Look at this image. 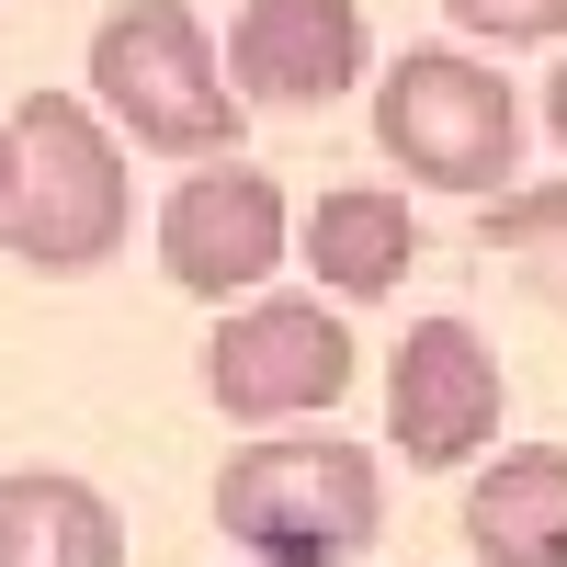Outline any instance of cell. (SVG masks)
<instances>
[{
	"instance_id": "2",
	"label": "cell",
	"mask_w": 567,
	"mask_h": 567,
	"mask_svg": "<svg viewBox=\"0 0 567 567\" xmlns=\"http://www.w3.org/2000/svg\"><path fill=\"white\" fill-rule=\"evenodd\" d=\"M91 103L114 136L159 159H227L239 148V91H227L216 34L182 12V0H125V12L91 23Z\"/></svg>"
},
{
	"instance_id": "10",
	"label": "cell",
	"mask_w": 567,
	"mask_h": 567,
	"mask_svg": "<svg viewBox=\"0 0 567 567\" xmlns=\"http://www.w3.org/2000/svg\"><path fill=\"white\" fill-rule=\"evenodd\" d=\"M0 567H125V523L91 477L23 465L0 477Z\"/></svg>"
},
{
	"instance_id": "1",
	"label": "cell",
	"mask_w": 567,
	"mask_h": 567,
	"mask_svg": "<svg viewBox=\"0 0 567 567\" xmlns=\"http://www.w3.org/2000/svg\"><path fill=\"white\" fill-rule=\"evenodd\" d=\"M216 523L239 556H272V567H352L386 534V465L329 432H272L216 465Z\"/></svg>"
},
{
	"instance_id": "9",
	"label": "cell",
	"mask_w": 567,
	"mask_h": 567,
	"mask_svg": "<svg viewBox=\"0 0 567 567\" xmlns=\"http://www.w3.org/2000/svg\"><path fill=\"white\" fill-rule=\"evenodd\" d=\"M465 545L488 567H567V454L556 443H511L499 465H477Z\"/></svg>"
},
{
	"instance_id": "11",
	"label": "cell",
	"mask_w": 567,
	"mask_h": 567,
	"mask_svg": "<svg viewBox=\"0 0 567 567\" xmlns=\"http://www.w3.org/2000/svg\"><path fill=\"white\" fill-rule=\"evenodd\" d=\"M420 261V216L398 194H363V182H341V194H318L307 216V272L329 284V296H386V284H409Z\"/></svg>"
},
{
	"instance_id": "3",
	"label": "cell",
	"mask_w": 567,
	"mask_h": 567,
	"mask_svg": "<svg viewBox=\"0 0 567 567\" xmlns=\"http://www.w3.org/2000/svg\"><path fill=\"white\" fill-rule=\"evenodd\" d=\"M125 148L114 125L69 103V91H34L12 103V205H0V239H12L23 272H91L125 250Z\"/></svg>"
},
{
	"instance_id": "8",
	"label": "cell",
	"mask_w": 567,
	"mask_h": 567,
	"mask_svg": "<svg viewBox=\"0 0 567 567\" xmlns=\"http://www.w3.org/2000/svg\"><path fill=\"white\" fill-rule=\"evenodd\" d=\"M363 0H239L227 23V91L272 114H318L363 80Z\"/></svg>"
},
{
	"instance_id": "14",
	"label": "cell",
	"mask_w": 567,
	"mask_h": 567,
	"mask_svg": "<svg viewBox=\"0 0 567 567\" xmlns=\"http://www.w3.org/2000/svg\"><path fill=\"white\" fill-rule=\"evenodd\" d=\"M545 125H556V148H567V58H556V80H545Z\"/></svg>"
},
{
	"instance_id": "4",
	"label": "cell",
	"mask_w": 567,
	"mask_h": 567,
	"mask_svg": "<svg viewBox=\"0 0 567 567\" xmlns=\"http://www.w3.org/2000/svg\"><path fill=\"white\" fill-rule=\"evenodd\" d=\"M374 148L432 194H477L499 205L511 171H523V91L465 45H409V58L374 80Z\"/></svg>"
},
{
	"instance_id": "6",
	"label": "cell",
	"mask_w": 567,
	"mask_h": 567,
	"mask_svg": "<svg viewBox=\"0 0 567 567\" xmlns=\"http://www.w3.org/2000/svg\"><path fill=\"white\" fill-rule=\"evenodd\" d=\"M284 250H296V216H284L272 171L205 159V171L171 182V205H159V272L182 284V296L227 307V296H250V284H272Z\"/></svg>"
},
{
	"instance_id": "5",
	"label": "cell",
	"mask_w": 567,
	"mask_h": 567,
	"mask_svg": "<svg viewBox=\"0 0 567 567\" xmlns=\"http://www.w3.org/2000/svg\"><path fill=\"white\" fill-rule=\"evenodd\" d=\"M352 329L318 296H250L239 318L205 341V386L227 420H318L352 398Z\"/></svg>"
},
{
	"instance_id": "12",
	"label": "cell",
	"mask_w": 567,
	"mask_h": 567,
	"mask_svg": "<svg viewBox=\"0 0 567 567\" xmlns=\"http://www.w3.org/2000/svg\"><path fill=\"white\" fill-rule=\"evenodd\" d=\"M477 239L534 284V296L567 318V182H534V194H499L488 216H477Z\"/></svg>"
},
{
	"instance_id": "7",
	"label": "cell",
	"mask_w": 567,
	"mask_h": 567,
	"mask_svg": "<svg viewBox=\"0 0 567 567\" xmlns=\"http://www.w3.org/2000/svg\"><path fill=\"white\" fill-rule=\"evenodd\" d=\"M386 432L409 465H477L499 432V352L465 318H420L386 352Z\"/></svg>"
},
{
	"instance_id": "15",
	"label": "cell",
	"mask_w": 567,
	"mask_h": 567,
	"mask_svg": "<svg viewBox=\"0 0 567 567\" xmlns=\"http://www.w3.org/2000/svg\"><path fill=\"white\" fill-rule=\"evenodd\" d=\"M0 205H12V114H0Z\"/></svg>"
},
{
	"instance_id": "13",
	"label": "cell",
	"mask_w": 567,
	"mask_h": 567,
	"mask_svg": "<svg viewBox=\"0 0 567 567\" xmlns=\"http://www.w3.org/2000/svg\"><path fill=\"white\" fill-rule=\"evenodd\" d=\"M443 12L488 45H556L567 34V0H443Z\"/></svg>"
}]
</instances>
